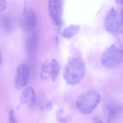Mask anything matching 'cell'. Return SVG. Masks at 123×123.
<instances>
[{"label": "cell", "mask_w": 123, "mask_h": 123, "mask_svg": "<svg viewBox=\"0 0 123 123\" xmlns=\"http://www.w3.org/2000/svg\"><path fill=\"white\" fill-rule=\"evenodd\" d=\"M85 72V64L83 60L80 57H74L66 65L63 75L68 85H76L82 80Z\"/></svg>", "instance_id": "1"}, {"label": "cell", "mask_w": 123, "mask_h": 123, "mask_svg": "<svg viewBox=\"0 0 123 123\" xmlns=\"http://www.w3.org/2000/svg\"><path fill=\"white\" fill-rule=\"evenodd\" d=\"M101 100L100 93L94 90H89L80 95L75 103L78 110L84 114L93 111L98 105Z\"/></svg>", "instance_id": "2"}, {"label": "cell", "mask_w": 123, "mask_h": 123, "mask_svg": "<svg viewBox=\"0 0 123 123\" xmlns=\"http://www.w3.org/2000/svg\"><path fill=\"white\" fill-rule=\"evenodd\" d=\"M123 59V52L121 49L115 44L108 48L102 54V65L108 69H114L120 65Z\"/></svg>", "instance_id": "3"}, {"label": "cell", "mask_w": 123, "mask_h": 123, "mask_svg": "<svg viewBox=\"0 0 123 123\" xmlns=\"http://www.w3.org/2000/svg\"><path fill=\"white\" fill-rule=\"evenodd\" d=\"M60 70L59 63L55 59L53 58L43 65L42 68L41 77L44 80L54 82L58 77Z\"/></svg>", "instance_id": "4"}, {"label": "cell", "mask_w": 123, "mask_h": 123, "mask_svg": "<svg viewBox=\"0 0 123 123\" xmlns=\"http://www.w3.org/2000/svg\"><path fill=\"white\" fill-rule=\"evenodd\" d=\"M49 15L56 25H59L62 21L63 12L62 0H49Z\"/></svg>", "instance_id": "5"}, {"label": "cell", "mask_w": 123, "mask_h": 123, "mask_svg": "<svg viewBox=\"0 0 123 123\" xmlns=\"http://www.w3.org/2000/svg\"><path fill=\"white\" fill-rule=\"evenodd\" d=\"M21 19V26L24 31L32 32L37 25V18L34 11L32 9L26 11Z\"/></svg>", "instance_id": "6"}, {"label": "cell", "mask_w": 123, "mask_h": 123, "mask_svg": "<svg viewBox=\"0 0 123 123\" xmlns=\"http://www.w3.org/2000/svg\"><path fill=\"white\" fill-rule=\"evenodd\" d=\"M104 26L106 31L110 33L114 34L118 31L119 22L116 11L111 8L105 17Z\"/></svg>", "instance_id": "7"}, {"label": "cell", "mask_w": 123, "mask_h": 123, "mask_svg": "<svg viewBox=\"0 0 123 123\" xmlns=\"http://www.w3.org/2000/svg\"><path fill=\"white\" fill-rule=\"evenodd\" d=\"M31 69L28 65L21 64L17 68L16 86L21 89L27 84L30 77Z\"/></svg>", "instance_id": "8"}, {"label": "cell", "mask_w": 123, "mask_h": 123, "mask_svg": "<svg viewBox=\"0 0 123 123\" xmlns=\"http://www.w3.org/2000/svg\"><path fill=\"white\" fill-rule=\"evenodd\" d=\"M39 42V36L37 31L31 32L26 41V49L29 54H33L38 48Z\"/></svg>", "instance_id": "9"}, {"label": "cell", "mask_w": 123, "mask_h": 123, "mask_svg": "<svg viewBox=\"0 0 123 123\" xmlns=\"http://www.w3.org/2000/svg\"><path fill=\"white\" fill-rule=\"evenodd\" d=\"M36 100V96L33 88L29 87L26 88L21 96L20 101L21 103L32 107L35 105Z\"/></svg>", "instance_id": "10"}, {"label": "cell", "mask_w": 123, "mask_h": 123, "mask_svg": "<svg viewBox=\"0 0 123 123\" xmlns=\"http://www.w3.org/2000/svg\"><path fill=\"white\" fill-rule=\"evenodd\" d=\"M0 26L3 32L8 34L11 33L15 28L14 20L10 15H4L0 18Z\"/></svg>", "instance_id": "11"}, {"label": "cell", "mask_w": 123, "mask_h": 123, "mask_svg": "<svg viewBox=\"0 0 123 123\" xmlns=\"http://www.w3.org/2000/svg\"><path fill=\"white\" fill-rule=\"evenodd\" d=\"M104 109L108 116V122L115 120L122 111L121 107L117 105L106 104L104 106Z\"/></svg>", "instance_id": "12"}, {"label": "cell", "mask_w": 123, "mask_h": 123, "mask_svg": "<svg viewBox=\"0 0 123 123\" xmlns=\"http://www.w3.org/2000/svg\"><path fill=\"white\" fill-rule=\"evenodd\" d=\"M80 29V26L77 25H71L64 29L62 35L64 38L70 39L77 33Z\"/></svg>", "instance_id": "13"}, {"label": "cell", "mask_w": 123, "mask_h": 123, "mask_svg": "<svg viewBox=\"0 0 123 123\" xmlns=\"http://www.w3.org/2000/svg\"><path fill=\"white\" fill-rule=\"evenodd\" d=\"M7 7L6 0H0V13L3 12Z\"/></svg>", "instance_id": "14"}, {"label": "cell", "mask_w": 123, "mask_h": 123, "mask_svg": "<svg viewBox=\"0 0 123 123\" xmlns=\"http://www.w3.org/2000/svg\"><path fill=\"white\" fill-rule=\"evenodd\" d=\"M14 111L13 110H11L9 112V120L10 122L11 123H15L16 120L15 117Z\"/></svg>", "instance_id": "15"}, {"label": "cell", "mask_w": 123, "mask_h": 123, "mask_svg": "<svg viewBox=\"0 0 123 123\" xmlns=\"http://www.w3.org/2000/svg\"><path fill=\"white\" fill-rule=\"evenodd\" d=\"M52 103H50L47 104V105L46 107V109H47V110H48V111H49V110L52 109Z\"/></svg>", "instance_id": "16"}, {"label": "cell", "mask_w": 123, "mask_h": 123, "mask_svg": "<svg viewBox=\"0 0 123 123\" xmlns=\"http://www.w3.org/2000/svg\"><path fill=\"white\" fill-rule=\"evenodd\" d=\"M93 121L96 122H103V121H101V120L100 118L98 117H95L93 119Z\"/></svg>", "instance_id": "17"}, {"label": "cell", "mask_w": 123, "mask_h": 123, "mask_svg": "<svg viewBox=\"0 0 123 123\" xmlns=\"http://www.w3.org/2000/svg\"><path fill=\"white\" fill-rule=\"evenodd\" d=\"M2 61V55H1V53L0 52V65H1V63Z\"/></svg>", "instance_id": "18"}, {"label": "cell", "mask_w": 123, "mask_h": 123, "mask_svg": "<svg viewBox=\"0 0 123 123\" xmlns=\"http://www.w3.org/2000/svg\"><path fill=\"white\" fill-rule=\"evenodd\" d=\"M117 2L120 4H122V2H123V0H116Z\"/></svg>", "instance_id": "19"}]
</instances>
